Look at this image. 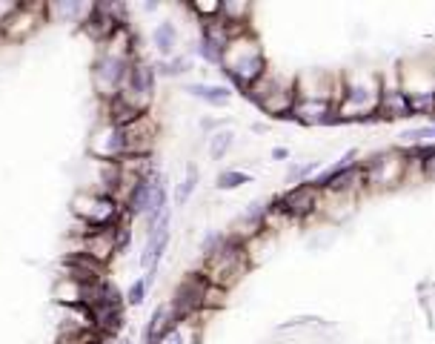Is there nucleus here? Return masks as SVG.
<instances>
[{"mask_svg": "<svg viewBox=\"0 0 435 344\" xmlns=\"http://www.w3.org/2000/svg\"><path fill=\"white\" fill-rule=\"evenodd\" d=\"M378 72H344L335 101V123H367L378 121Z\"/></svg>", "mask_w": 435, "mask_h": 344, "instance_id": "nucleus-1", "label": "nucleus"}, {"mask_svg": "<svg viewBox=\"0 0 435 344\" xmlns=\"http://www.w3.org/2000/svg\"><path fill=\"white\" fill-rule=\"evenodd\" d=\"M218 69H221V72L230 78V84L235 89L247 92L266 72V69H269L266 52L261 46L258 35L252 29H247L241 35H232L230 43H227V49H224V55H221V63H218Z\"/></svg>", "mask_w": 435, "mask_h": 344, "instance_id": "nucleus-2", "label": "nucleus"}, {"mask_svg": "<svg viewBox=\"0 0 435 344\" xmlns=\"http://www.w3.org/2000/svg\"><path fill=\"white\" fill-rule=\"evenodd\" d=\"M398 87L407 98L409 115H429L435 109V63L432 55L404 57L395 66Z\"/></svg>", "mask_w": 435, "mask_h": 344, "instance_id": "nucleus-3", "label": "nucleus"}, {"mask_svg": "<svg viewBox=\"0 0 435 344\" xmlns=\"http://www.w3.org/2000/svg\"><path fill=\"white\" fill-rule=\"evenodd\" d=\"M252 267V258H249V244H244V241H238V238H232L230 233H227V241L218 247L212 255H206L203 258V264H200V275L209 282V284H215V287H221V290H232L244 275H247V270Z\"/></svg>", "mask_w": 435, "mask_h": 344, "instance_id": "nucleus-4", "label": "nucleus"}, {"mask_svg": "<svg viewBox=\"0 0 435 344\" xmlns=\"http://www.w3.org/2000/svg\"><path fill=\"white\" fill-rule=\"evenodd\" d=\"M412 167H418V158L412 150H384V152H375L367 161L358 164L364 192H381V189H392V187L404 184L409 178Z\"/></svg>", "mask_w": 435, "mask_h": 344, "instance_id": "nucleus-5", "label": "nucleus"}, {"mask_svg": "<svg viewBox=\"0 0 435 344\" xmlns=\"http://www.w3.org/2000/svg\"><path fill=\"white\" fill-rule=\"evenodd\" d=\"M247 101H252L264 115L269 118H289L295 104V78H286L275 69H266V72L244 92Z\"/></svg>", "mask_w": 435, "mask_h": 344, "instance_id": "nucleus-6", "label": "nucleus"}, {"mask_svg": "<svg viewBox=\"0 0 435 344\" xmlns=\"http://www.w3.org/2000/svg\"><path fill=\"white\" fill-rule=\"evenodd\" d=\"M72 218L89 230H103V227H115L123 218V206H120V201H115L109 195L81 189L72 198Z\"/></svg>", "mask_w": 435, "mask_h": 344, "instance_id": "nucleus-7", "label": "nucleus"}, {"mask_svg": "<svg viewBox=\"0 0 435 344\" xmlns=\"http://www.w3.org/2000/svg\"><path fill=\"white\" fill-rule=\"evenodd\" d=\"M155 89H158V72H155V63L147 57H135L132 69H129V78L123 84V89L118 92L129 106H135L137 112H152V101H155Z\"/></svg>", "mask_w": 435, "mask_h": 344, "instance_id": "nucleus-8", "label": "nucleus"}, {"mask_svg": "<svg viewBox=\"0 0 435 344\" xmlns=\"http://www.w3.org/2000/svg\"><path fill=\"white\" fill-rule=\"evenodd\" d=\"M269 204H272V210H278L286 221H307L310 216H315L321 210V192L307 181V184H298V187H289L286 192H281Z\"/></svg>", "mask_w": 435, "mask_h": 344, "instance_id": "nucleus-9", "label": "nucleus"}, {"mask_svg": "<svg viewBox=\"0 0 435 344\" xmlns=\"http://www.w3.org/2000/svg\"><path fill=\"white\" fill-rule=\"evenodd\" d=\"M43 23H46V4H15L12 15L0 23V32H4L6 46H21Z\"/></svg>", "mask_w": 435, "mask_h": 344, "instance_id": "nucleus-10", "label": "nucleus"}, {"mask_svg": "<svg viewBox=\"0 0 435 344\" xmlns=\"http://www.w3.org/2000/svg\"><path fill=\"white\" fill-rule=\"evenodd\" d=\"M89 155L92 161H120L126 158V141H123V126L101 118L89 135Z\"/></svg>", "mask_w": 435, "mask_h": 344, "instance_id": "nucleus-11", "label": "nucleus"}, {"mask_svg": "<svg viewBox=\"0 0 435 344\" xmlns=\"http://www.w3.org/2000/svg\"><path fill=\"white\" fill-rule=\"evenodd\" d=\"M161 138V123L152 112L135 118L132 123L123 126V141H126V155H155Z\"/></svg>", "mask_w": 435, "mask_h": 344, "instance_id": "nucleus-12", "label": "nucleus"}, {"mask_svg": "<svg viewBox=\"0 0 435 344\" xmlns=\"http://www.w3.org/2000/svg\"><path fill=\"white\" fill-rule=\"evenodd\" d=\"M66 253H84L92 261L109 267L118 258V247H115V230L103 227V230H86L78 238H69V250Z\"/></svg>", "mask_w": 435, "mask_h": 344, "instance_id": "nucleus-13", "label": "nucleus"}, {"mask_svg": "<svg viewBox=\"0 0 435 344\" xmlns=\"http://www.w3.org/2000/svg\"><path fill=\"white\" fill-rule=\"evenodd\" d=\"M381 78V95H378V121H401V118H412L409 115V106H407V98L398 87V75L395 69L387 72H378Z\"/></svg>", "mask_w": 435, "mask_h": 344, "instance_id": "nucleus-14", "label": "nucleus"}, {"mask_svg": "<svg viewBox=\"0 0 435 344\" xmlns=\"http://www.w3.org/2000/svg\"><path fill=\"white\" fill-rule=\"evenodd\" d=\"M183 92H189L192 98L203 101L206 106H230L232 104V89L224 87V84H206V81H195V84H186Z\"/></svg>", "mask_w": 435, "mask_h": 344, "instance_id": "nucleus-15", "label": "nucleus"}, {"mask_svg": "<svg viewBox=\"0 0 435 344\" xmlns=\"http://www.w3.org/2000/svg\"><path fill=\"white\" fill-rule=\"evenodd\" d=\"M92 4H78V0H57V4H46V23H78L86 18Z\"/></svg>", "mask_w": 435, "mask_h": 344, "instance_id": "nucleus-16", "label": "nucleus"}, {"mask_svg": "<svg viewBox=\"0 0 435 344\" xmlns=\"http://www.w3.org/2000/svg\"><path fill=\"white\" fill-rule=\"evenodd\" d=\"M175 321H178V318H175L169 301H161V304L152 310V316L147 318V327H143V344H158L161 335H164Z\"/></svg>", "mask_w": 435, "mask_h": 344, "instance_id": "nucleus-17", "label": "nucleus"}, {"mask_svg": "<svg viewBox=\"0 0 435 344\" xmlns=\"http://www.w3.org/2000/svg\"><path fill=\"white\" fill-rule=\"evenodd\" d=\"M178 43H181V32L172 21H161L152 29V49L161 55V60L178 55Z\"/></svg>", "mask_w": 435, "mask_h": 344, "instance_id": "nucleus-18", "label": "nucleus"}, {"mask_svg": "<svg viewBox=\"0 0 435 344\" xmlns=\"http://www.w3.org/2000/svg\"><path fill=\"white\" fill-rule=\"evenodd\" d=\"M200 316H195V318H178L164 335H161V341L158 344H198L200 341V321H198Z\"/></svg>", "mask_w": 435, "mask_h": 344, "instance_id": "nucleus-19", "label": "nucleus"}, {"mask_svg": "<svg viewBox=\"0 0 435 344\" xmlns=\"http://www.w3.org/2000/svg\"><path fill=\"white\" fill-rule=\"evenodd\" d=\"M155 63V72H158V78H183L186 72H192V60L186 57V55H172V57H166V60H152Z\"/></svg>", "mask_w": 435, "mask_h": 344, "instance_id": "nucleus-20", "label": "nucleus"}, {"mask_svg": "<svg viewBox=\"0 0 435 344\" xmlns=\"http://www.w3.org/2000/svg\"><path fill=\"white\" fill-rule=\"evenodd\" d=\"M232 147H235V132L232 129H218V132H212L209 135V144H206L209 161H224Z\"/></svg>", "mask_w": 435, "mask_h": 344, "instance_id": "nucleus-21", "label": "nucleus"}, {"mask_svg": "<svg viewBox=\"0 0 435 344\" xmlns=\"http://www.w3.org/2000/svg\"><path fill=\"white\" fill-rule=\"evenodd\" d=\"M198 181H200V172H198V167H195V164H186V175L178 181V187H175V195H172L175 206H186V204L192 201V195H195V189H198Z\"/></svg>", "mask_w": 435, "mask_h": 344, "instance_id": "nucleus-22", "label": "nucleus"}, {"mask_svg": "<svg viewBox=\"0 0 435 344\" xmlns=\"http://www.w3.org/2000/svg\"><path fill=\"white\" fill-rule=\"evenodd\" d=\"M401 141H404L409 150L432 147V144H435V123H426V126H415V129L404 132V135H401Z\"/></svg>", "mask_w": 435, "mask_h": 344, "instance_id": "nucleus-23", "label": "nucleus"}, {"mask_svg": "<svg viewBox=\"0 0 435 344\" xmlns=\"http://www.w3.org/2000/svg\"><path fill=\"white\" fill-rule=\"evenodd\" d=\"M321 170V161H304V164H293L286 170V184H293V187H298V184H307V181H312L315 178V172Z\"/></svg>", "mask_w": 435, "mask_h": 344, "instance_id": "nucleus-24", "label": "nucleus"}, {"mask_svg": "<svg viewBox=\"0 0 435 344\" xmlns=\"http://www.w3.org/2000/svg\"><path fill=\"white\" fill-rule=\"evenodd\" d=\"M149 299V284H147V279H135L129 287H126V293H123V304L129 307V310H137V307H143V301Z\"/></svg>", "mask_w": 435, "mask_h": 344, "instance_id": "nucleus-25", "label": "nucleus"}, {"mask_svg": "<svg viewBox=\"0 0 435 344\" xmlns=\"http://www.w3.org/2000/svg\"><path fill=\"white\" fill-rule=\"evenodd\" d=\"M244 184H252V175L244 172V170H221V172H218V178H215V187L224 189V192L227 189H238Z\"/></svg>", "mask_w": 435, "mask_h": 344, "instance_id": "nucleus-26", "label": "nucleus"}, {"mask_svg": "<svg viewBox=\"0 0 435 344\" xmlns=\"http://www.w3.org/2000/svg\"><path fill=\"white\" fill-rule=\"evenodd\" d=\"M186 12H189L198 23L212 21V18L221 15V0H209V4H203V0H192V4H186Z\"/></svg>", "mask_w": 435, "mask_h": 344, "instance_id": "nucleus-27", "label": "nucleus"}, {"mask_svg": "<svg viewBox=\"0 0 435 344\" xmlns=\"http://www.w3.org/2000/svg\"><path fill=\"white\" fill-rule=\"evenodd\" d=\"M227 241V233H218V230H212V233H206L203 235V241H200V255L206 258V255H212L218 247H221Z\"/></svg>", "mask_w": 435, "mask_h": 344, "instance_id": "nucleus-28", "label": "nucleus"}, {"mask_svg": "<svg viewBox=\"0 0 435 344\" xmlns=\"http://www.w3.org/2000/svg\"><path fill=\"white\" fill-rule=\"evenodd\" d=\"M200 129H203L206 135H212V132L224 129V126H221V121H215V118H200Z\"/></svg>", "mask_w": 435, "mask_h": 344, "instance_id": "nucleus-29", "label": "nucleus"}, {"mask_svg": "<svg viewBox=\"0 0 435 344\" xmlns=\"http://www.w3.org/2000/svg\"><path fill=\"white\" fill-rule=\"evenodd\" d=\"M272 158H275V161H286V158H289V150H286V147H275V150H272Z\"/></svg>", "mask_w": 435, "mask_h": 344, "instance_id": "nucleus-30", "label": "nucleus"}, {"mask_svg": "<svg viewBox=\"0 0 435 344\" xmlns=\"http://www.w3.org/2000/svg\"><path fill=\"white\" fill-rule=\"evenodd\" d=\"M140 9L143 12H158V4H155V0H147V4H140Z\"/></svg>", "mask_w": 435, "mask_h": 344, "instance_id": "nucleus-31", "label": "nucleus"}, {"mask_svg": "<svg viewBox=\"0 0 435 344\" xmlns=\"http://www.w3.org/2000/svg\"><path fill=\"white\" fill-rule=\"evenodd\" d=\"M6 46V40H4V32H0V49H4Z\"/></svg>", "mask_w": 435, "mask_h": 344, "instance_id": "nucleus-32", "label": "nucleus"}]
</instances>
